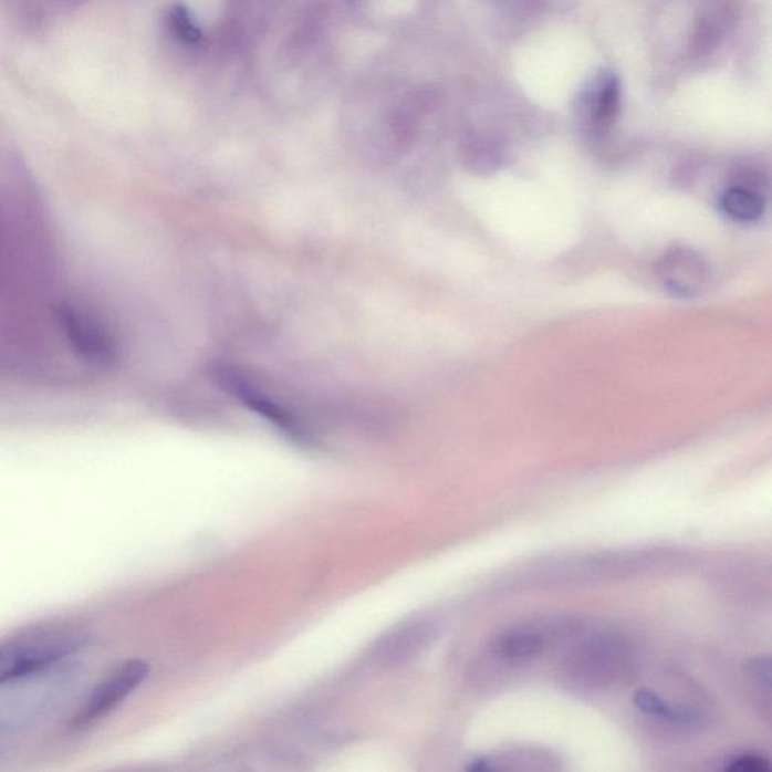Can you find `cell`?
Listing matches in <instances>:
<instances>
[{
    "label": "cell",
    "mask_w": 772,
    "mask_h": 772,
    "mask_svg": "<svg viewBox=\"0 0 772 772\" xmlns=\"http://www.w3.org/2000/svg\"><path fill=\"white\" fill-rule=\"evenodd\" d=\"M85 629L70 624L28 628L0 643V688L39 679L88 645Z\"/></svg>",
    "instance_id": "1"
},
{
    "label": "cell",
    "mask_w": 772,
    "mask_h": 772,
    "mask_svg": "<svg viewBox=\"0 0 772 772\" xmlns=\"http://www.w3.org/2000/svg\"><path fill=\"white\" fill-rule=\"evenodd\" d=\"M148 675L149 664L144 659H131L116 666L95 685L93 691L74 713L69 723L70 730L83 732L105 720L127 697L138 690Z\"/></svg>",
    "instance_id": "2"
},
{
    "label": "cell",
    "mask_w": 772,
    "mask_h": 772,
    "mask_svg": "<svg viewBox=\"0 0 772 772\" xmlns=\"http://www.w3.org/2000/svg\"><path fill=\"white\" fill-rule=\"evenodd\" d=\"M216 379L227 389L231 396L249 406L261 417L269 419L278 429L285 431L298 441H310V435L304 427L288 409L282 408L280 403L273 400L261 386L255 384L251 376L236 367V365L221 364L215 368Z\"/></svg>",
    "instance_id": "3"
},
{
    "label": "cell",
    "mask_w": 772,
    "mask_h": 772,
    "mask_svg": "<svg viewBox=\"0 0 772 772\" xmlns=\"http://www.w3.org/2000/svg\"><path fill=\"white\" fill-rule=\"evenodd\" d=\"M58 321L73 351L94 367L109 368L118 359V344L106 327L69 304L58 309Z\"/></svg>",
    "instance_id": "4"
},
{
    "label": "cell",
    "mask_w": 772,
    "mask_h": 772,
    "mask_svg": "<svg viewBox=\"0 0 772 772\" xmlns=\"http://www.w3.org/2000/svg\"><path fill=\"white\" fill-rule=\"evenodd\" d=\"M663 288L678 298H697L708 289L711 271L703 257L690 248H671L658 261Z\"/></svg>",
    "instance_id": "5"
},
{
    "label": "cell",
    "mask_w": 772,
    "mask_h": 772,
    "mask_svg": "<svg viewBox=\"0 0 772 772\" xmlns=\"http://www.w3.org/2000/svg\"><path fill=\"white\" fill-rule=\"evenodd\" d=\"M578 666L584 671L583 678L592 679V682H605V679L617 675L622 666L624 650L612 638H599L597 641L585 646L580 654Z\"/></svg>",
    "instance_id": "6"
},
{
    "label": "cell",
    "mask_w": 772,
    "mask_h": 772,
    "mask_svg": "<svg viewBox=\"0 0 772 772\" xmlns=\"http://www.w3.org/2000/svg\"><path fill=\"white\" fill-rule=\"evenodd\" d=\"M547 637L541 629L518 626L502 630L493 640V651L509 661H525L541 654L546 647Z\"/></svg>",
    "instance_id": "7"
},
{
    "label": "cell",
    "mask_w": 772,
    "mask_h": 772,
    "mask_svg": "<svg viewBox=\"0 0 772 772\" xmlns=\"http://www.w3.org/2000/svg\"><path fill=\"white\" fill-rule=\"evenodd\" d=\"M724 213L738 222H757L765 213V198L750 186H732L720 199Z\"/></svg>",
    "instance_id": "8"
},
{
    "label": "cell",
    "mask_w": 772,
    "mask_h": 772,
    "mask_svg": "<svg viewBox=\"0 0 772 772\" xmlns=\"http://www.w3.org/2000/svg\"><path fill=\"white\" fill-rule=\"evenodd\" d=\"M429 637L430 626L419 624L405 626V628L392 634V637L384 643L380 655L388 659L389 664L406 661L409 657L418 654Z\"/></svg>",
    "instance_id": "9"
},
{
    "label": "cell",
    "mask_w": 772,
    "mask_h": 772,
    "mask_svg": "<svg viewBox=\"0 0 772 772\" xmlns=\"http://www.w3.org/2000/svg\"><path fill=\"white\" fill-rule=\"evenodd\" d=\"M635 707L641 709L643 712L649 713L651 717L661 718V720L670 721L678 724H695L697 717L695 713L684 708H674L668 705L661 696L649 690H640L634 695Z\"/></svg>",
    "instance_id": "10"
},
{
    "label": "cell",
    "mask_w": 772,
    "mask_h": 772,
    "mask_svg": "<svg viewBox=\"0 0 772 772\" xmlns=\"http://www.w3.org/2000/svg\"><path fill=\"white\" fill-rule=\"evenodd\" d=\"M618 109V83L616 76L602 77L596 93L595 116L602 124L612 123Z\"/></svg>",
    "instance_id": "11"
},
{
    "label": "cell",
    "mask_w": 772,
    "mask_h": 772,
    "mask_svg": "<svg viewBox=\"0 0 772 772\" xmlns=\"http://www.w3.org/2000/svg\"><path fill=\"white\" fill-rule=\"evenodd\" d=\"M169 28L178 40L186 44H198L202 40L201 28L190 15L188 8L177 3L169 11Z\"/></svg>",
    "instance_id": "12"
},
{
    "label": "cell",
    "mask_w": 772,
    "mask_h": 772,
    "mask_svg": "<svg viewBox=\"0 0 772 772\" xmlns=\"http://www.w3.org/2000/svg\"><path fill=\"white\" fill-rule=\"evenodd\" d=\"M724 768L730 772H768L771 770L768 759L758 757V754H741V757L730 759Z\"/></svg>",
    "instance_id": "13"
},
{
    "label": "cell",
    "mask_w": 772,
    "mask_h": 772,
    "mask_svg": "<svg viewBox=\"0 0 772 772\" xmlns=\"http://www.w3.org/2000/svg\"><path fill=\"white\" fill-rule=\"evenodd\" d=\"M750 675L758 680L761 687L770 690L771 684V661L770 658H758L757 661L750 664Z\"/></svg>",
    "instance_id": "14"
}]
</instances>
